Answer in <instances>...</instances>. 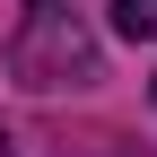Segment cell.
I'll list each match as a JSON object with an SVG mask.
<instances>
[{
  "mask_svg": "<svg viewBox=\"0 0 157 157\" xmlns=\"http://www.w3.org/2000/svg\"><path fill=\"white\" fill-rule=\"evenodd\" d=\"M9 78L35 87V96L87 87V78H96V35H87V17H78L70 0H26V17L9 26Z\"/></svg>",
  "mask_w": 157,
  "mask_h": 157,
  "instance_id": "cell-1",
  "label": "cell"
},
{
  "mask_svg": "<svg viewBox=\"0 0 157 157\" xmlns=\"http://www.w3.org/2000/svg\"><path fill=\"white\" fill-rule=\"evenodd\" d=\"M113 26L131 44H157V0H113Z\"/></svg>",
  "mask_w": 157,
  "mask_h": 157,
  "instance_id": "cell-2",
  "label": "cell"
},
{
  "mask_svg": "<svg viewBox=\"0 0 157 157\" xmlns=\"http://www.w3.org/2000/svg\"><path fill=\"white\" fill-rule=\"evenodd\" d=\"M0 157H17V140H9V131H0Z\"/></svg>",
  "mask_w": 157,
  "mask_h": 157,
  "instance_id": "cell-3",
  "label": "cell"
}]
</instances>
